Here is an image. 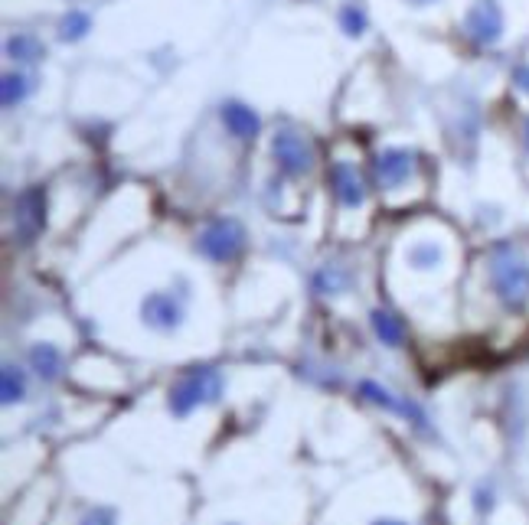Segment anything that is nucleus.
Returning <instances> with one entry per match:
<instances>
[{
  "instance_id": "nucleus-1",
  "label": "nucleus",
  "mask_w": 529,
  "mask_h": 525,
  "mask_svg": "<svg viewBox=\"0 0 529 525\" xmlns=\"http://www.w3.org/2000/svg\"><path fill=\"white\" fill-rule=\"evenodd\" d=\"M490 281L507 310H523L529 304V261L513 252V245H497L490 255Z\"/></svg>"
},
{
  "instance_id": "nucleus-2",
  "label": "nucleus",
  "mask_w": 529,
  "mask_h": 525,
  "mask_svg": "<svg viewBox=\"0 0 529 525\" xmlns=\"http://www.w3.org/2000/svg\"><path fill=\"white\" fill-rule=\"evenodd\" d=\"M219 395H223V375L213 366H196L170 389V411L177 418H187L200 405H213Z\"/></svg>"
},
{
  "instance_id": "nucleus-3",
  "label": "nucleus",
  "mask_w": 529,
  "mask_h": 525,
  "mask_svg": "<svg viewBox=\"0 0 529 525\" xmlns=\"http://www.w3.org/2000/svg\"><path fill=\"white\" fill-rule=\"evenodd\" d=\"M242 248H245V229L236 219H213L200 232V239H196V252L209 261H219V265L239 258Z\"/></svg>"
},
{
  "instance_id": "nucleus-4",
  "label": "nucleus",
  "mask_w": 529,
  "mask_h": 525,
  "mask_svg": "<svg viewBox=\"0 0 529 525\" xmlns=\"http://www.w3.org/2000/svg\"><path fill=\"white\" fill-rule=\"evenodd\" d=\"M464 33L477 46H494L503 36V7L497 0H474L471 10L464 14Z\"/></svg>"
},
{
  "instance_id": "nucleus-5",
  "label": "nucleus",
  "mask_w": 529,
  "mask_h": 525,
  "mask_svg": "<svg viewBox=\"0 0 529 525\" xmlns=\"http://www.w3.org/2000/svg\"><path fill=\"white\" fill-rule=\"evenodd\" d=\"M272 154L278 160L281 173H288V177H301V173H307L314 167L311 144H307L304 137L294 134V131H278L272 137Z\"/></svg>"
},
{
  "instance_id": "nucleus-6",
  "label": "nucleus",
  "mask_w": 529,
  "mask_h": 525,
  "mask_svg": "<svg viewBox=\"0 0 529 525\" xmlns=\"http://www.w3.org/2000/svg\"><path fill=\"white\" fill-rule=\"evenodd\" d=\"M14 222H17L20 242H33L36 235L43 232V225H46V193L40 190V186H30V190H23L17 196Z\"/></svg>"
},
{
  "instance_id": "nucleus-7",
  "label": "nucleus",
  "mask_w": 529,
  "mask_h": 525,
  "mask_svg": "<svg viewBox=\"0 0 529 525\" xmlns=\"http://www.w3.org/2000/svg\"><path fill=\"white\" fill-rule=\"evenodd\" d=\"M141 317H144V323L151 330L170 333V330H177L183 323V307H180V300L174 294L154 291V294H147L141 300Z\"/></svg>"
},
{
  "instance_id": "nucleus-8",
  "label": "nucleus",
  "mask_w": 529,
  "mask_h": 525,
  "mask_svg": "<svg viewBox=\"0 0 529 525\" xmlns=\"http://www.w3.org/2000/svg\"><path fill=\"white\" fill-rule=\"evenodd\" d=\"M330 186H334L337 199L347 209H356L366 203V183L360 177V170L347 164V160H337V164L330 167Z\"/></svg>"
},
{
  "instance_id": "nucleus-9",
  "label": "nucleus",
  "mask_w": 529,
  "mask_h": 525,
  "mask_svg": "<svg viewBox=\"0 0 529 525\" xmlns=\"http://www.w3.org/2000/svg\"><path fill=\"white\" fill-rule=\"evenodd\" d=\"M360 395L366 398V402H373V405H379V408H386V411H392V415H402V418H409L415 428H425V411L418 408V405H412V402H402V398H396L389 389H383L379 382H360Z\"/></svg>"
},
{
  "instance_id": "nucleus-10",
  "label": "nucleus",
  "mask_w": 529,
  "mask_h": 525,
  "mask_svg": "<svg viewBox=\"0 0 529 525\" xmlns=\"http://www.w3.org/2000/svg\"><path fill=\"white\" fill-rule=\"evenodd\" d=\"M415 167V154L405 147H389L376 157V177L383 186H399L409 180V173Z\"/></svg>"
},
{
  "instance_id": "nucleus-11",
  "label": "nucleus",
  "mask_w": 529,
  "mask_h": 525,
  "mask_svg": "<svg viewBox=\"0 0 529 525\" xmlns=\"http://www.w3.org/2000/svg\"><path fill=\"white\" fill-rule=\"evenodd\" d=\"M223 124L229 128L232 137H242V141H249V137L258 134V128H262V121H258V115L242 102H226L223 105Z\"/></svg>"
},
{
  "instance_id": "nucleus-12",
  "label": "nucleus",
  "mask_w": 529,
  "mask_h": 525,
  "mask_svg": "<svg viewBox=\"0 0 529 525\" xmlns=\"http://www.w3.org/2000/svg\"><path fill=\"white\" fill-rule=\"evenodd\" d=\"M30 366L36 369V375H40L43 382H53L59 369H63V353H59L53 343H36L30 349Z\"/></svg>"
},
{
  "instance_id": "nucleus-13",
  "label": "nucleus",
  "mask_w": 529,
  "mask_h": 525,
  "mask_svg": "<svg viewBox=\"0 0 529 525\" xmlns=\"http://www.w3.org/2000/svg\"><path fill=\"white\" fill-rule=\"evenodd\" d=\"M369 320H373V333L379 336V343H386V346H402L405 327H402V320L392 314V310L376 307L373 314H369Z\"/></svg>"
},
{
  "instance_id": "nucleus-14",
  "label": "nucleus",
  "mask_w": 529,
  "mask_h": 525,
  "mask_svg": "<svg viewBox=\"0 0 529 525\" xmlns=\"http://www.w3.org/2000/svg\"><path fill=\"white\" fill-rule=\"evenodd\" d=\"M0 395H4V405H17L27 398V375H23L20 366H4L0 372Z\"/></svg>"
},
{
  "instance_id": "nucleus-15",
  "label": "nucleus",
  "mask_w": 529,
  "mask_h": 525,
  "mask_svg": "<svg viewBox=\"0 0 529 525\" xmlns=\"http://www.w3.org/2000/svg\"><path fill=\"white\" fill-rule=\"evenodd\" d=\"M7 56L17 59V62H33V59L43 56V43L30 33H17V36H10L7 40Z\"/></svg>"
},
{
  "instance_id": "nucleus-16",
  "label": "nucleus",
  "mask_w": 529,
  "mask_h": 525,
  "mask_svg": "<svg viewBox=\"0 0 529 525\" xmlns=\"http://www.w3.org/2000/svg\"><path fill=\"white\" fill-rule=\"evenodd\" d=\"M441 248L435 245V242H418V245H412L409 248V265L412 268H422V271H432V268H438L441 265Z\"/></svg>"
},
{
  "instance_id": "nucleus-17",
  "label": "nucleus",
  "mask_w": 529,
  "mask_h": 525,
  "mask_svg": "<svg viewBox=\"0 0 529 525\" xmlns=\"http://www.w3.org/2000/svg\"><path fill=\"white\" fill-rule=\"evenodd\" d=\"M30 89H33V85H30L27 75L7 72V75H4V105H7V108H17L23 98L30 95Z\"/></svg>"
},
{
  "instance_id": "nucleus-18",
  "label": "nucleus",
  "mask_w": 529,
  "mask_h": 525,
  "mask_svg": "<svg viewBox=\"0 0 529 525\" xmlns=\"http://www.w3.org/2000/svg\"><path fill=\"white\" fill-rule=\"evenodd\" d=\"M89 27H92L89 14H82V10H72V14H66L63 23H59V36H63V40H69V43H76V40H82L85 33H89Z\"/></svg>"
},
{
  "instance_id": "nucleus-19",
  "label": "nucleus",
  "mask_w": 529,
  "mask_h": 525,
  "mask_svg": "<svg viewBox=\"0 0 529 525\" xmlns=\"http://www.w3.org/2000/svg\"><path fill=\"white\" fill-rule=\"evenodd\" d=\"M347 281H350L347 274H343L340 268L330 265V268H324V271H317L314 287H317V291H321V294H340L343 287H347Z\"/></svg>"
},
{
  "instance_id": "nucleus-20",
  "label": "nucleus",
  "mask_w": 529,
  "mask_h": 525,
  "mask_svg": "<svg viewBox=\"0 0 529 525\" xmlns=\"http://www.w3.org/2000/svg\"><path fill=\"white\" fill-rule=\"evenodd\" d=\"M340 23H343V33L347 36H363V30H366V14L360 7H343L340 10Z\"/></svg>"
},
{
  "instance_id": "nucleus-21",
  "label": "nucleus",
  "mask_w": 529,
  "mask_h": 525,
  "mask_svg": "<svg viewBox=\"0 0 529 525\" xmlns=\"http://www.w3.org/2000/svg\"><path fill=\"white\" fill-rule=\"evenodd\" d=\"M79 525H118V519H115V512H112V509L98 506V509H92V512H85Z\"/></svg>"
},
{
  "instance_id": "nucleus-22",
  "label": "nucleus",
  "mask_w": 529,
  "mask_h": 525,
  "mask_svg": "<svg viewBox=\"0 0 529 525\" xmlns=\"http://www.w3.org/2000/svg\"><path fill=\"white\" fill-rule=\"evenodd\" d=\"M513 82H516V89L529 95V66H520V69H516V72H513Z\"/></svg>"
},
{
  "instance_id": "nucleus-23",
  "label": "nucleus",
  "mask_w": 529,
  "mask_h": 525,
  "mask_svg": "<svg viewBox=\"0 0 529 525\" xmlns=\"http://www.w3.org/2000/svg\"><path fill=\"white\" fill-rule=\"evenodd\" d=\"M373 525H405V522H399V519H379V522H373Z\"/></svg>"
},
{
  "instance_id": "nucleus-24",
  "label": "nucleus",
  "mask_w": 529,
  "mask_h": 525,
  "mask_svg": "<svg viewBox=\"0 0 529 525\" xmlns=\"http://www.w3.org/2000/svg\"><path fill=\"white\" fill-rule=\"evenodd\" d=\"M523 137H526V147H529V118H526V128H523Z\"/></svg>"
},
{
  "instance_id": "nucleus-25",
  "label": "nucleus",
  "mask_w": 529,
  "mask_h": 525,
  "mask_svg": "<svg viewBox=\"0 0 529 525\" xmlns=\"http://www.w3.org/2000/svg\"><path fill=\"white\" fill-rule=\"evenodd\" d=\"M412 4H432V0H412Z\"/></svg>"
}]
</instances>
